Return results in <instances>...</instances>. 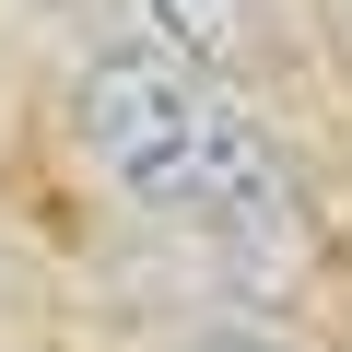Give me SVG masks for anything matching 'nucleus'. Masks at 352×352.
Here are the masks:
<instances>
[{"instance_id": "1", "label": "nucleus", "mask_w": 352, "mask_h": 352, "mask_svg": "<svg viewBox=\"0 0 352 352\" xmlns=\"http://www.w3.org/2000/svg\"><path fill=\"white\" fill-rule=\"evenodd\" d=\"M82 141L141 212L212 223V235H258V223L294 212L282 141L247 118L223 59L176 47V36H129V47L82 59Z\"/></svg>"}, {"instance_id": "2", "label": "nucleus", "mask_w": 352, "mask_h": 352, "mask_svg": "<svg viewBox=\"0 0 352 352\" xmlns=\"http://www.w3.org/2000/svg\"><path fill=\"white\" fill-rule=\"evenodd\" d=\"M141 12H153V36L200 47V59H235V36H247V0H141Z\"/></svg>"}, {"instance_id": "3", "label": "nucleus", "mask_w": 352, "mask_h": 352, "mask_svg": "<svg viewBox=\"0 0 352 352\" xmlns=\"http://www.w3.org/2000/svg\"><path fill=\"white\" fill-rule=\"evenodd\" d=\"M200 352H282V340H270V329H212Z\"/></svg>"}]
</instances>
